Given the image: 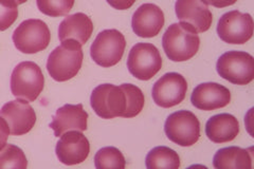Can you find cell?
I'll return each mask as SVG.
<instances>
[{
    "label": "cell",
    "mask_w": 254,
    "mask_h": 169,
    "mask_svg": "<svg viewBox=\"0 0 254 169\" xmlns=\"http://www.w3.org/2000/svg\"><path fill=\"white\" fill-rule=\"evenodd\" d=\"M121 87L125 91L127 100V110L125 117L130 118L137 116L143 110V107H144V94H143L142 90L136 85L123 84L121 85Z\"/></svg>",
    "instance_id": "cb8c5ba5"
},
{
    "label": "cell",
    "mask_w": 254,
    "mask_h": 169,
    "mask_svg": "<svg viewBox=\"0 0 254 169\" xmlns=\"http://www.w3.org/2000/svg\"><path fill=\"white\" fill-rule=\"evenodd\" d=\"M84 53L82 45L74 39H67L50 53L47 70L57 82H67L73 78L82 68Z\"/></svg>",
    "instance_id": "7a4b0ae2"
},
{
    "label": "cell",
    "mask_w": 254,
    "mask_h": 169,
    "mask_svg": "<svg viewBox=\"0 0 254 169\" xmlns=\"http://www.w3.org/2000/svg\"><path fill=\"white\" fill-rule=\"evenodd\" d=\"M75 0H36L38 10L50 17L67 15L74 5Z\"/></svg>",
    "instance_id": "d4e9b609"
},
{
    "label": "cell",
    "mask_w": 254,
    "mask_h": 169,
    "mask_svg": "<svg viewBox=\"0 0 254 169\" xmlns=\"http://www.w3.org/2000/svg\"><path fill=\"white\" fill-rule=\"evenodd\" d=\"M126 40L120 31L104 30L95 37L90 48L93 61L103 68L116 66L124 55Z\"/></svg>",
    "instance_id": "8992f818"
},
{
    "label": "cell",
    "mask_w": 254,
    "mask_h": 169,
    "mask_svg": "<svg viewBox=\"0 0 254 169\" xmlns=\"http://www.w3.org/2000/svg\"><path fill=\"white\" fill-rule=\"evenodd\" d=\"M116 10H128L136 2V0H106Z\"/></svg>",
    "instance_id": "83f0119b"
},
{
    "label": "cell",
    "mask_w": 254,
    "mask_h": 169,
    "mask_svg": "<svg viewBox=\"0 0 254 169\" xmlns=\"http://www.w3.org/2000/svg\"><path fill=\"white\" fill-rule=\"evenodd\" d=\"M127 68L130 74L140 80H149L162 68L160 52L153 44L139 43L129 51Z\"/></svg>",
    "instance_id": "9c48e42d"
},
{
    "label": "cell",
    "mask_w": 254,
    "mask_h": 169,
    "mask_svg": "<svg viewBox=\"0 0 254 169\" xmlns=\"http://www.w3.org/2000/svg\"><path fill=\"white\" fill-rule=\"evenodd\" d=\"M16 2H17V4H22V3H25V2H27L28 0H15Z\"/></svg>",
    "instance_id": "f546056e"
},
{
    "label": "cell",
    "mask_w": 254,
    "mask_h": 169,
    "mask_svg": "<svg viewBox=\"0 0 254 169\" xmlns=\"http://www.w3.org/2000/svg\"><path fill=\"white\" fill-rule=\"evenodd\" d=\"M164 131L173 143L182 147H190L200 138V123L193 112L179 110L166 118Z\"/></svg>",
    "instance_id": "ba28073f"
},
{
    "label": "cell",
    "mask_w": 254,
    "mask_h": 169,
    "mask_svg": "<svg viewBox=\"0 0 254 169\" xmlns=\"http://www.w3.org/2000/svg\"><path fill=\"white\" fill-rule=\"evenodd\" d=\"M44 85L42 69L33 61H22L12 72L11 91L19 100L34 102L43 92Z\"/></svg>",
    "instance_id": "3957f363"
},
{
    "label": "cell",
    "mask_w": 254,
    "mask_h": 169,
    "mask_svg": "<svg viewBox=\"0 0 254 169\" xmlns=\"http://www.w3.org/2000/svg\"><path fill=\"white\" fill-rule=\"evenodd\" d=\"M93 32V23L86 14L75 13L64 19L59 28V38L61 42L74 39L82 46L88 42Z\"/></svg>",
    "instance_id": "ac0fdd59"
},
{
    "label": "cell",
    "mask_w": 254,
    "mask_h": 169,
    "mask_svg": "<svg viewBox=\"0 0 254 169\" xmlns=\"http://www.w3.org/2000/svg\"><path fill=\"white\" fill-rule=\"evenodd\" d=\"M193 106L203 111H213L224 108L231 102V92L217 83L198 85L190 95Z\"/></svg>",
    "instance_id": "5bb4252c"
},
{
    "label": "cell",
    "mask_w": 254,
    "mask_h": 169,
    "mask_svg": "<svg viewBox=\"0 0 254 169\" xmlns=\"http://www.w3.org/2000/svg\"><path fill=\"white\" fill-rule=\"evenodd\" d=\"M10 135V129L9 126H7V123L5 122V119L0 116V150H1L5 145L7 138Z\"/></svg>",
    "instance_id": "4316f807"
},
{
    "label": "cell",
    "mask_w": 254,
    "mask_h": 169,
    "mask_svg": "<svg viewBox=\"0 0 254 169\" xmlns=\"http://www.w3.org/2000/svg\"><path fill=\"white\" fill-rule=\"evenodd\" d=\"M55 152L61 163L68 166L77 165L88 158L90 144L82 131L70 130L61 135Z\"/></svg>",
    "instance_id": "7c38bea8"
},
{
    "label": "cell",
    "mask_w": 254,
    "mask_h": 169,
    "mask_svg": "<svg viewBox=\"0 0 254 169\" xmlns=\"http://www.w3.org/2000/svg\"><path fill=\"white\" fill-rule=\"evenodd\" d=\"M180 164L177 152L166 146H158L150 150L145 159L147 169H178Z\"/></svg>",
    "instance_id": "44dd1931"
},
{
    "label": "cell",
    "mask_w": 254,
    "mask_h": 169,
    "mask_svg": "<svg viewBox=\"0 0 254 169\" xmlns=\"http://www.w3.org/2000/svg\"><path fill=\"white\" fill-rule=\"evenodd\" d=\"M205 4H209L215 7H227L236 3L237 0H202Z\"/></svg>",
    "instance_id": "f1b7e54d"
},
{
    "label": "cell",
    "mask_w": 254,
    "mask_h": 169,
    "mask_svg": "<svg viewBox=\"0 0 254 169\" xmlns=\"http://www.w3.org/2000/svg\"><path fill=\"white\" fill-rule=\"evenodd\" d=\"M219 38L230 45H244L252 38L253 19L248 13L230 11L220 17L217 25Z\"/></svg>",
    "instance_id": "30bf717a"
},
{
    "label": "cell",
    "mask_w": 254,
    "mask_h": 169,
    "mask_svg": "<svg viewBox=\"0 0 254 169\" xmlns=\"http://www.w3.org/2000/svg\"><path fill=\"white\" fill-rule=\"evenodd\" d=\"M175 11L181 22L189 23L198 33L206 32L212 26V12L202 0H177Z\"/></svg>",
    "instance_id": "2e32d148"
},
{
    "label": "cell",
    "mask_w": 254,
    "mask_h": 169,
    "mask_svg": "<svg viewBox=\"0 0 254 169\" xmlns=\"http://www.w3.org/2000/svg\"><path fill=\"white\" fill-rule=\"evenodd\" d=\"M90 104L95 113L102 118L125 117L127 100L125 91L121 86L113 84L98 86L91 93Z\"/></svg>",
    "instance_id": "5b68a950"
},
{
    "label": "cell",
    "mask_w": 254,
    "mask_h": 169,
    "mask_svg": "<svg viewBox=\"0 0 254 169\" xmlns=\"http://www.w3.org/2000/svg\"><path fill=\"white\" fill-rule=\"evenodd\" d=\"M240 133V123L229 113L212 116L205 125V134L213 143L222 144L233 141Z\"/></svg>",
    "instance_id": "d6986e66"
},
{
    "label": "cell",
    "mask_w": 254,
    "mask_h": 169,
    "mask_svg": "<svg viewBox=\"0 0 254 169\" xmlns=\"http://www.w3.org/2000/svg\"><path fill=\"white\" fill-rule=\"evenodd\" d=\"M218 74L228 82L238 86L250 84L254 78V59L250 53L229 51L217 60Z\"/></svg>",
    "instance_id": "277c9868"
},
{
    "label": "cell",
    "mask_w": 254,
    "mask_h": 169,
    "mask_svg": "<svg viewBox=\"0 0 254 169\" xmlns=\"http://www.w3.org/2000/svg\"><path fill=\"white\" fill-rule=\"evenodd\" d=\"M94 166L98 169L119 168L124 169L126 161L122 152L116 147H104L100 149L94 157Z\"/></svg>",
    "instance_id": "7402d4cb"
},
{
    "label": "cell",
    "mask_w": 254,
    "mask_h": 169,
    "mask_svg": "<svg viewBox=\"0 0 254 169\" xmlns=\"http://www.w3.org/2000/svg\"><path fill=\"white\" fill-rule=\"evenodd\" d=\"M18 17V4L15 0H0V31L9 29Z\"/></svg>",
    "instance_id": "484cf974"
},
{
    "label": "cell",
    "mask_w": 254,
    "mask_h": 169,
    "mask_svg": "<svg viewBox=\"0 0 254 169\" xmlns=\"http://www.w3.org/2000/svg\"><path fill=\"white\" fill-rule=\"evenodd\" d=\"M12 38L18 51L25 54H35L47 49L51 40V33L45 21L27 19L15 29Z\"/></svg>",
    "instance_id": "52a82bcc"
},
{
    "label": "cell",
    "mask_w": 254,
    "mask_h": 169,
    "mask_svg": "<svg viewBox=\"0 0 254 169\" xmlns=\"http://www.w3.org/2000/svg\"><path fill=\"white\" fill-rule=\"evenodd\" d=\"M28 167L25 152L12 144H6L0 150V168H20Z\"/></svg>",
    "instance_id": "603a6c76"
},
{
    "label": "cell",
    "mask_w": 254,
    "mask_h": 169,
    "mask_svg": "<svg viewBox=\"0 0 254 169\" xmlns=\"http://www.w3.org/2000/svg\"><path fill=\"white\" fill-rule=\"evenodd\" d=\"M216 169H251L252 152L236 146L219 149L213 159Z\"/></svg>",
    "instance_id": "ffe728a7"
},
{
    "label": "cell",
    "mask_w": 254,
    "mask_h": 169,
    "mask_svg": "<svg viewBox=\"0 0 254 169\" xmlns=\"http://www.w3.org/2000/svg\"><path fill=\"white\" fill-rule=\"evenodd\" d=\"M162 47L166 56L176 62L193 58L200 47L198 32L186 22L171 25L162 37Z\"/></svg>",
    "instance_id": "6da1fadb"
},
{
    "label": "cell",
    "mask_w": 254,
    "mask_h": 169,
    "mask_svg": "<svg viewBox=\"0 0 254 169\" xmlns=\"http://www.w3.org/2000/svg\"><path fill=\"white\" fill-rule=\"evenodd\" d=\"M188 83L185 76L176 72L166 73L153 86V100L161 108L177 106L186 99Z\"/></svg>",
    "instance_id": "8fae6325"
},
{
    "label": "cell",
    "mask_w": 254,
    "mask_h": 169,
    "mask_svg": "<svg viewBox=\"0 0 254 169\" xmlns=\"http://www.w3.org/2000/svg\"><path fill=\"white\" fill-rule=\"evenodd\" d=\"M164 22V14L160 7L154 3H144L133 13L131 27L139 37L152 38L160 33Z\"/></svg>",
    "instance_id": "9a60e30c"
},
{
    "label": "cell",
    "mask_w": 254,
    "mask_h": 169,
    "mask_svg": "<svg viewBox=\"0 0 254 169\" xmlns=\"http://www.w3.org/2000/svg\"><path fill=\"white\" fill-rule=\"evenodd\" d=\"M88 117L89 115L84 110L82 104H67L58 109L57 113L53 116L50 127L54 131V135L60 138L62 134L70 130H87Z\"/></svg>",
    "instance_id": "e0dca14e"
},
{
    "label": "cell",
    "mask_w": 254,
    "mask_h": 169,
    "mask_svg": "<svg viewBox=\"0 0 254 169\" xmlns=\"http://www.w3.org/2000/svg\"><path fill=\"white\" fill-rule=\"evenodd\" d=\"M9 126L12 135H23L32 130L36 123V113L29 102L23 100L11 101L3 105L0 110Z\"/></svg>",
    "instance_id": "4fadbf2b"
}]
</instances>
